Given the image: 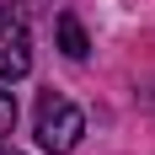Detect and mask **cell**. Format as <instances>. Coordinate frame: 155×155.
Returning a JSON list of instances; mask_svg holds the SVG:
<instances>
[{
    "label": "cell",
    "mask_w": 155,
    "mask_h": 155,
    "mask_svg": "<svg viewBox=\"0 0 155 155\" xmlns=\"http://www.w3.org/2000/svg\"><path fill=\"white\" fill-rule=\"evenodd\" d=\"M0 155H16V150H5V144H0Z\"/></svg>",
    "instance_id": "5b68a950"
},
{
    "label": "cell",
    "mask_w": 155,
    "mask_h": 155,
    "mask_svg": "<svg viewBox=\"0 0 155 155\" xmlns=\"http://www.w3.org/2000/svg\"><path fill=\"white\" fill-rule=\"evenodd\" d=\"M27 70H32V32L21 11L0 5V80H21Z\"/></svg>",
    "instance_id": "7a4b0ae2"
},
{
    "label": "cell",
    "mask_w": 155,
    "mask_h": 155,
    "mask_svg": "<svg viewBox=\"0 0 155 155\" xmlns=\"http://www.w3.org/2000/svg\"><path fill=\"white\" fill-rule=\"evenodd\" d=\"M54 32H59V48L70 54V59H86V54H91V43H86V27H80V16H75V11H59Z\"/></svg>",
    "instance_id": "3957f363"
},
{
    "label": "cell",
    "mask_w": 155,
    "mask_h": 155,
    "mask_svg": "<svg viewBox=\"0 0 155 155\" xmlns=\"http://www.w3.org/2000/svg\"><path fill=\"white\" fill-rule=\"evenodd\" d=\"M11 128H16V96H11V91H0V139H5Z\"/></svg>",
    "instance_id": "277c9868"
},
{
    "label": "cell",
    "mask_w": 155,
    "mask_h": 155,
    "mask_svg": "<svg viewBox=\"0 0 155 155\" xmlns=\"http://www.w3.org/2000/svg\"><path fill=\"white\" fill-rule=\"evenodd\" d=\"M86 134V118H80L75 102H64L59 91H43L38 96V144L48 155H70Z\"/></svg>",
    "instance_id": "6da1fadb"
}]
</instances>
